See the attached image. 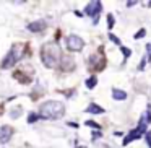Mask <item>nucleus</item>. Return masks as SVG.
<instances>
[{"mask_svg":"<svg viewBox=\"0 0 151 148\" xmlns=\"http://www.w3.org/2000/svg\"><path fill=\"white\" fill-rule=\"evenodd\" d=\"M41 57H42V64L49 69H55L62 64L63 56H62V51L57 44H44L42 49H41Z\"/></svg>","mask_w":151,"mask_h":148,"instance_id":"1","label":"nucleus"},{"mask_svg":"<svg viewBox=\"0 0 151 148\" xmlns=\"http://www.w3.org/2000/svg\"><path fill=\"white\" fill-rule=\"evenodd\" d=\"M63 114H65V106L60 101H46L39 108V116L42 119H52V121H55V119L63 117Z\"/></svg>","mask_w":151,"mask_h":148,"instance_id":"2","label":"nucleus"},{"mask_svg":"<svg viewBox=\"0 0 151 148\" xmlns=\"http://www.w3.org/2000/svg\"><path fill=\"white\" fill-rule=\"evenodd\" d=\"M24 49H26V44H13L8 51V54L5 56L4 62H2V69H10L17 62H20L24 56Z\"/></svg>","mask_w":151,"mask_h":148,"instance_id":"3","label":"nucleus"},{"mask_svg":"<svg viewBox=\"0 0 151 148\" xmlns=\"http://www.w3.org/2000/svg\"><path fill=\"white\" fill-rule=\"evenodd\" d=\"M146 125H148L146 119H145V116H141L140 122H138V127H137V129H133L132 132H128V135L124 138V145H128L130 142L137 140V138H140L143 134H146Z\"/></svg>","mask_w":151,"mask_h":148,"instance_id":"4","label":"nucleus"},{"mask_svg":"<svg viewBox=\"0 0 151 148\" xmlns=\"http://www.w3.org/2000/svg\"><path fill=\"white\" fill-rule=\"evenodd\" d=\"M65 44H67V47H68V51H72V52H80V51L85 47V41H83L80 36H76V34L67 36Z\"/></svg>","mask_w":151,"mask_h":148,"instance_id":"5","label":"nucleus"},{"mask_svg":"<svg viewBox=\"0 0 151 148\" xmlns=\"http://www.w3.org/2000/svg\"><path fill=\"white\" fill-rule=\"evenodd\" d=\"M101 10H102V4H101V2H89V4L85 7V13L88 15V17L94 18V23H98V20H96V18L99 17Z\"/></svg>","mask_w":151,"mask_h":148,"instance_id":"6","label":"nucleus"},{"mask_svg":"<svg viewBox=\"0 0 151 148\" xmlns=\"http://www.w3.org/2000/svg\"><path fill=\"white\" fill-rule=\"evenodd\" d=\"M106 65V59L102 57V54H93L91 57H89V67H91L93 70H96V72H101L102 69H104Z\"/></svg>","mask_w":151,"mask_h":148,"instance_id":"7","label":"nucleus"},{"mask_svg":"<svg viewBox=\"0 0 151 148\" xmlns=\"http://www.w3.org/2000/svg\"><path fill=\"white\" fill-rule=\"evenodd\" d=\"M12 134H13V129L8 125H2L0 127V143H7L12 138Z\"/></svg>","mask_w":151,"mask_h":148,"instance_id":"8","label":"nucleus"},{"mask_svg":"<svg viewBox=\"0 0 151 148\" xmlns=\"http://www.w3.org/2000/svg\"><path fill=\"white\" fill-rule=\"evenodd\" d=\"M47 26V23L44 20H37V21H33V23L28 25V30L33 31V33H41V31H44Z\"/></svg>","mask_w":151,"mask_h":148,"instance_id":"9","label":"nucleus"},{"mask_svg":"<svg viewBox=\"0 0 151 148\" xmlns=\"http://www.w3.org/2000/svg\"><path fill=\"white\" fill-rule=\"evenodd\" d=\"M112 96H114V99H117V101H124V99H127V93L122 91V90H117V88L112 90Z\"/></svg>","mask_w":151,"mask_h":148,"instance_id":"10","label":"nucleus"},{"mask_svg":"<svg viewBox=\"0 0 151 148\" xmlns=\"http://www.w3.org/2000/svg\"><path fill=\"white\" fill-rule=\"evenodd\" d=\"M86 112H89V114H102L104 109H102L101 106H98V104H89L88 109H86Z\"/></svg>","mask_w":151,"mask_h":148,"instance_id":"11","label":"nucleus"},{"mask_svg":"<svg viewBox=\"0 0 151 148\" xmlns=\"http://www.w3.org/2000/svg\"><path fill=\"white\" fill-rule=\"evenodd\" d=\"M96 83H98L96 77H91V78H88V80H86V86H88L89 90H91V88H94V86H96Z\"/></svg>","mask_w":151,"mask_h":148,"instance_id":"12","label":"nucleus"},{"mask_svg":"<svg viewBox=\"0 0 151 148\" xmlns=\"http://www.w3.org/2000/svg\"><path fill=\"white\" fill-rule=\"evenodd\" d=\"M145 119H146V122H151V104H148L146 108V114H143Z\"/></svg>","mask_w":151,"mask_h":148,"instance_id":"13","label":"nucleus"},{"mask_svg":"<svg viewBox=\"0 0 151 148\" xmlns=\"http://www.w3.org/2000/svg\"><path fill=\"white\" fill-rule=\"evenodd\" d=\"M20 114H21V109H20V108H15V111H12V112H10V116H12L13 119H17Z\"/></svg>","mask_w":151,"mask_h":148,"instance_id":"14","label":"nucleus"},{"mask_svg":"<svg viewBox=\"0 0 151 148\" xmlns=\"http://www.w3.org/2000/svg\"><path fill=\"white\" fill-rule=\"evenodd\" d=\"M120 51H122V54L125 56V59H127V57H130V54H132L130 49H127V47H122V46H120Z\"/></svg>","mask_w":151,"mask_h":148,"instance_id":"15","label":"nucleus"},{"mask_svg":"<svg viewBox=\"0 0 151 148\" xmlns=\"http://www.w3.org/2000/svg\"><path fill=\"white\" fill-rule=\"evenodd\" d=\"M114 23H115L114 17H112V15H109V17H107V25H109V28H112V26H114Z\"/></svg>","mask_w":151,"mask_h":148,"instance_id":"16","label":"nucleus"},{"mask_svg":"<svg viewBox=\"0 0 151 148\" xmlns=\"http://www.w3.org/2000/svg\"><path fill=\"white\" fill-rule=\"evenodd\" d=\"M109 39H111V41H114L115 44H119V46H120V39H119V38H115V36H114V34H112V33L109 34Z\"/></svg>","mask_w":151,"mask_h":148,"instance_id":"17","label":"nucleus"},{"mask_svg":"<svg viewBox=\"0 0 151 148\" xmlns=\"http://www.w3.org/2000/svg\"><path fill=\"white\" fill-rule=\"evenodd\" d=\"M145 34H146V30H140V33L135 34V39H140V38H143Z\"/></svg>","mask_w":151,"mask_h":148,"instance_id":"18","label":"nucleus"},{"mask_svg":"<svg viewBox=\"0 0 151 148\" xmlns=\"http://www.w3.org/2000/svg\"><path fill=\"white\" fill-rule=\"evenodd\" d=\"M145 137H146V143H148V147L151 148V132H146V134H145Z\"/></svg>","mask_w":151,"mask_h":148,"instance_id":"19","label":"nucleus"},{"mask_svg":"<svg viewBox=\"0 0 151 148\" xmlns=\"http://www.w3.org/2000/svg\"><path fill=\"white\" fill-rule=\"evenodd\" d=\"M37 119V116L36 114H29V117H28V122H29V124H33L34 121H36Z\"/></svg>","mask_w":151,"mask_h":148,"instance_id":"20","label":"nucleus"},{"mask_svg":"<svg viewBox=\"0 0 151 148\" xmlns=\"http://www.w3.org/2000/svg\"><path fill=\"white\" fill-rule=\"evenodd\" d=\"M86 125H89V127H96V129H99V125H98V124H94V121H86Z\"/></svg>","mask_w":151,"mask_h":148,"instance_id":"21","label":"nucleus"},{"mask_svg":"<svg viewBox=\"0 0 151 148\" xmlns=\"http://www.w3.org/2000/svg\"><path fill=\"white\" fill-rule=\"evenodd\" d=\"M146 51H148V60H151V44H146Z\"/></svg>","mask_w":151,"mask_h":148,"instance_id":"22","label":"nucleus"},{"mask_svg":"<svg viewBox=\"0 0 151 148\" xmlns=\"http://www.w3.org/2000/svg\"><path fill=\"white\" fill-rule=\"evenodd\" d=\"M135 4H137V2H127V7H133Z\"/></svg>","mask_w":151,"mask_h":148,"instance_id":"23","label":"nucleus"},{"mask_svg":"<svg viewBox=\"0 0 151 148\" xmlns=\"http://www.w3.org/2000/svg\"><path fill=\"white\" fill-rule=\"evenodd\" d=\"M148 7H151V2H148Z\"/></svg>","mask_w":151,"mask_h":148,"instance_id":"24","label":"nucleus"},{"mask_svg":"<svg viewBox=\"0 0 151 148\" xmlns=\"http://www.w3.org/2000/svg\"><path fill=\"white\" fill-rule=\"evenodd\" d=\"M78 148H83V147H78Z\"/></svg>","mask_w":151,"mask_h":148,"instance_id":"25","label":"nucleus"}]
</instances>
